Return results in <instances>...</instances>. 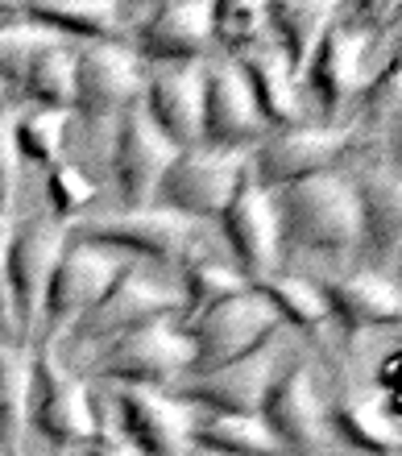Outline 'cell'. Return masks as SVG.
Here are the masks:
<instances>
[{"label": "cell", "mask_w": 402, "mask_h": 456, "mask_svg": "<svg viewBox=\"0 0 402 456\" xmlns=\"http://www.w3.org/2000/svg\"><path fill=\"white\" fill-rule=\"evenodd\" d=\"M357 220H361V249L394 253L402 237V187L398 170L386 162H373L353 179Z\"/></svg>", "instance_id": "cb8c5ba5"}, {"label": "cell", "mask_w": 402, "mask_h": 456, "mask_svg": "<svg viewBox=\"0 0 402 456\" xmlns=\"http://www.w3.org/2000/svg\"><path fill=\"white\" fill-rule=\"evenodd\" d=\"M67 125L71 112H50V109H29L25 117H12V145L17 158L34 162V167H54L67 145Z\"/></svg>", "instance_id": "4dcf8cb0"}, {"label": "cell", "mask_w": 402, "mask_h": 456, "mask_svg": "<svg viewBox=\"0 0 402 456\" xmlns=\"http://www.w3.org/2000/svg\"><path fill=\"white\" fill-rule=\"evenodd\" d=\"M220 232L225 245L233 253L237 270L245 274V282H261V278L278 274V257H283V232H278V208L274 195L241 183L237 195L228 200V208L220 212Z\"/></svg>", "instance_id": "e0dca14e"}, {"label": "cell", "mask_w": 402, "mask_h": 456, "mask_svg": "<svg viewBox=\"0 0 402 456\" xmlns=\"http://www.w3.org/2000/svg\"><path fill=\"white\" fill-rule=\"evenodd\" d=\"M283 245L303 253H357L361 249V220H357L353 179L340 170L316 179L291 183L274 191Z\"/></svg>", "instance_id": "6da1fadb"}, {"label": "cell", "mask_w": 402, "mask_h": 456, "mask_svg": "<svg viewBox=\"0 0 402 456\" xmlns=\"http://www.w3.org/2000/svg\"><path fill=\"white\" fill-rule=\"evenodd\" d=\"M178 315V287L175 278H154L142 262H133L125 274L104 290V299L83 315L79 324L62 337L67 361H83L87 353H104L108 345H117L120 337H129L145 324L158 320H175Z\"/></svg>", "instance_id": "7a4b0ae2"}, {"label": "cell", "mask_w": 402, "mask_h": 456, "mask_svg": "<svg viewBox=\"0 0 402 456\" xmlns=\"http://www.w3.org/2000/svg\"><path fill=\"white\" fill-rule=\"evenodd\" d=\"M349 142H353V129H340V125H311L308 120V125L283 129L274 137H261L245 154V179L274 195L291 183L336 170L340 158L349 154Z\"/></svg>", "instance_id": "52a82bcc"}, {"label": "cell", "mask_w": 402, "mask_h": 456, "mask_svg": "<svg viewBox=\"0 0 402 456\" xmlns=\"http://www.w3.org/2000/svg\"><path fill=\"white\" fill-rule=\"evenodd\" d=\"M278 328H283L278 315L270 312V303L261 299L253 287L225 303H216L212 312H203L191 328H183L191 340L187 378H208V373L225 370L233 361L253 357L258 348L270 345Z\"/></svg>", "instance_id": "8992f818"}, {"label": "cell", "mask_w": 402, "mask_h": 456, "mask_svg": "<svg viewBox=\"0 0 402 456\" xmlns=\"http://www.w3.org/2000/svg\"><path fill=\"white\" fill-rule=\"evenodd\" d=\"M274 378H278V353L274 345H266L253 357L233 361L208 378H187L175 398L187 403L191 411H208V415H258Z\"/></svg>", "instance_id": "d6986e66"}, {"label": "cell", "mask_w": 402, "mask_h": 456, "mask_svg": "<svg viewBox=\"0 0 402 456\" xmlns=\"http://www.w3.org/2000/svg\"><path fill=\"white\" fill-rule=\"evenodd\" d=\"M241 183H245V154L191 145V150H178L170 170L162 175L154 208L187 220H220Z\"/></svg>", "instance_id": "ba28073f"}, {"label": "cell", "mask_w": 402, "mask_h": 456, "mask_svg": "<svg viewBox=\"0 0 402 456\" xmlns=\"http://www.w3.org/2000/svg\"><path fill=\"white\" fill-rule=\"evenodd\" d=\"M191 456H216V452H191Z\"/></svg>", "instance_id": "8d00e7d4"}, {"label": "cell", "mask_w": 402, "mask_h": 456, "mask_svg": "<svg viewBox=\"0 0 402 456\" xmlns=\"http://www.w3.org/2000/svg\"><path fill=\"white\" fill-rule=\"evenodd\" d=\"M9 240H12V216H9V212H0V328H4V332H9V290H4Z\"/></svg>", "instance_id": "e575fe53"}, {"label": "cell", "mask_w": 402, "mask_h": 456, "mask_svg": "<svg viewBox=\"0 0 402 456\" xmlns=\"http://www.w3.org/2000/svg\"><path fill=\"white\" fill-rule=\"evenodd\" d=\"M253 290L270 303V312L278 315V324L320 328L324 320H328L324 290L299 274H270V278H261V282H253Z\"/></svg>", "instance_id": "f546056e"}, {"label": "cell", "mask_w": 402, "mask_h": 456, "mask_svg": "<svg viewBox=\"0 0 402 456\" xmlns=\"http://www.w3.org/2000/svg\"><path fill=\"white\" fill-rule=\"evenodd\" d=\"M112 407H117L120 440L137 456H191L195 411L187 403H178L175 395L142 390V386H117Z\"/></svg>", "instance_id": "9a60e30c"}, {"label": "cell", "mask_w": 402, "mask_h": 456, "mask_svg": "<svg viewBox=\"0 0 402 456\" xmlns=\"http://www.w3.org/2000/svg\"><path fill=\"white\" fill-rule=\"evenodd\" d=\"M191 452H216V456H283L278 440L261 415H208L191 423Z\"/></svg>", "instance_id": "f1b7e54d"}, {"label": "cell", "mask_w": 402, "mask_h": 456, "mask_svg": "<svg viewBox=\"0 0 402 456\" xmlns=\"http://www.w3.org/2000/svg\"><path fill=\"white\" fill-rule=\"evenodd\" d=\"M175 287H178L175 324L191 328L203 312H212L216 303H225V299H233V295H241V290H249V282L237 265H228V262H220V257L200 249L195 257H187V262L178 265Z\"/></svg>", "instance_id": "4316f807"}, {"label": "cell", "mask_w": 402, "mask_h": 456, "mask_svg": "<svg viewBox=\"0 0 402 456\" xmlns=\"http://www.w3.org/2000/svg\"><path fill=\"white\" fill-rule=\"evenodd\" d=\"M381 42H386V37L365 34V29L349 21L340 9L336 21L328 25V34L320 37L316 54L308 59L303 75H299L303 92H311L316 104H320L328 117L344 112L353 100H361V92H365V87L373 84V75L381 71V67L369 62V50L381 46ZM394 59H398V54H394Z\"/></svg>", "instance_id": "9c48e42d"}, {"label": "cell", "mask_w": 402, "mask_h": 456, "mask_svg": "<svg viewBox=\"0 0 402 456\" xmlns=\"http://www.w3.org/2000/svg\"><path fill=\"white\" fill-rule=\"evenodd\" d=\"M145 67L129 50V42H87L75 50V96L71 112L92 125L117 120L125 109L142 104Z\"/></svg>", "instance_id": "7c38bea8"}, {"label": "cell", "mask_w": 402, "mask_h": 456, "mask_svg": "<svg viewBox=\"0 0 402 456\" xmlns=\"http://www.w3.org/2000/svg\"><path fill=\"white\" fill-rule=\"evenodd\" d=\"M34 373H29V428L50 444L54 456H67L71 448H87L100 432L92 395L79 373L62 365L54 348H29Z\"/></svg>", "instance_id": "277c9868"}, {"label": "cell", "mask_w": 402, "mask_h": 456, "mask_svg": "<svg viewBox=\"0 0 402 456\" xmlns=\"http://www.w3.org/2000/svg\"><path fill=\"white\" fill-rule=\"evenodd\" d=\"M62 245H67V228L50 220L46 212H34L25 220H12L9 240V265H4V290H9V345L29 348L34 345L37 312H42V295L54 274Z\"/></svg>", "instance_id": "5b68a950"}, {"label": "cell", "mask_w": 402, "mask_h": 456, "mask_svg": "<svg viewBox=\"0 0 402 456\" xmlns=\"http://www.w3.org/2000/svg\"><path fill=\"white\" fill-rule=\"evenodd\" d=\"M142 109L158 133L175 150L200 145L203 120V62H178V67H158L145 75Z\"/></svg>", "instance_id": "ffe728a7"}, {"label": "cell", "mask_w": 402, "mask_h": 456, "mask_svg": "<svg viewBox=\"0 0 402 456\" xmlns=\"http://www.w3.org/2000/svg\"><path fill=\"white\" fill-rule=\"evenodd\" d=\"M95 195H100V187H95V179L83 167H75L67 158L46 167V204H50L46 216L59 220L62 228L71 224V220H79L95 204Z\"/></svg>", "instance_id": "d6a6232c"}, {"label": "cell", "mask_w": 402, "mask_h": 456, "mask_svg": "<svg viewBox=\"0 0 402 456\" xmlns=\"http://www.w3.org/2000/svg\"><path fill=\"white\" fill-rule=\"evenodd\" d=\"M324 428L340 436L349 448L369 456H398L402 428H398V395H381V390H353L340 395L332 407H324Z\"/></svg>", "instance_id": "603a6c76"}, {"label": "cell", "mask_w": 402, "mask_h": 456, "mask_svg": "<svg viewBox=\"0 0 402 456\" xmlns=\"http://www.w3.org/2000/svg\"><path fill=\"white\" fill-rule=\"evenodd\" d=\"M29 348L0 345V456H25L29 436Z\"/></svg>", "instance_id": "83f0119b"}, {"label": "cell", "mask_w": 402, "mask_h": 456, "mask_svg": "<svg viewBox=\"0 0 402 456\" xmlns=\"http://www.w3.org/2000/svg\"><path fill=\"white\" fill-rule=\"evenodd\" d=\"M191 340L175 320L145 324L117 345H108L100 357L87 361L92 378H108L117 386H142V390H162V386L187 378Z\"/></svg>", "instance_id": "8fae6325"}, {"label": "cell", "mask_w": 402, "mask_h": 456, "mask_svg": "<svg viewBox=\"0 0 402 456\" xmlns=\"http://www.w3.org/2000/svg\"><path fill=\"white\" fill-rule=\"evenodd\" d=\"M71 237L92 240L100 249H112L129 262H158V265H183L187 257L200 253V232L195 220L175 216L166 208H133L120 216L108 220H92V224L75 228Z\"/></svg>", "instance_id": "30bf717a"}, {"label": "cell", "mask_w": 402, "mask_h": 456, "mask_svg": "<svg viewBox=\"0 0 402 456\" xmlns=\"http://www.w3.org/2000/svg\"><path fill=\"white\" fill-rule=\"evenodd\" d=\"M25 21L42 25L59 37L87 42H120L125 29V4L117 0H29L21 4Z\"/></svg>", "instance_id": "484cf974"}, {"label": "cell", "mask_w": 402, "mask_h": 456, "mask_svg": "<svg viewBox=\"0 0 402 456\" xmlns=\"http://www.w3.org/2000/svg\"><path fill=\"white\" fill-rule=\"evenodd\" d=\"M266 120H261L253 92L241 79L233 59H208L203 62V120H200V145L212 150H237L249 154L261 142Z\"/></svg>", "instance_id": "2e32d148"}, {"label": "cell", "mask_w": 402, "mask_h": 456, "mask_svg": "<svg viewBox=\"0 0 402 456\" xmlns=\"http://www.w3.org/2000/svg\"><path fill=\"white\" fill-rule=\"evenodd\" d=\"M266 34V0H212V46L225 50V59L258 46Z\"/></svg>", "instance_id": "1f68e13d"}, {"label": "cell", "mask_w": 402, "mask_h": 456, "mask_svg": "<svg viewBox=\"0 0 402 456\" xmlns=\"http://www.w3.org/2000/svg\"><path fill=\"white\" fill-rule=\"evenodd\" d=\"M17 175H21V158H17V145H12V117L0 109V212L12 208Z\"/></svg>", "instance_id": "836d02e7"}, {"label": "cell", "mask_w": 402, "mask_h": 456, "mask_svg": "<svg viewBox=\"0 0 402 456\" xmlns=\"http://www.w3.org/2000/svg\"><path fill=\"white\" fill-rule=\"evenodd\" d=\"M129 265H133L129 257H120L112 249H100L92 240H79L67 232V245H62L59 262H54V274L46 282V295H42V312H37V328H34L37 340L29 348H54L59 353L62 337L92 312L95 303L104 299V290Z\"/></svg>", "instance_id": "3957f363"}, {"label": "cell", "mask_w": 402, "mask_h": 456, "mask_svg": "<svg viewBox=\"0 0 402 456\" xmlns=\"http://www.w3.org/2000/svg\"><path fill=\"white\" fill-rule=\"evenodd\" d=\"M83 456H137L125 440H120V432H108V428H100V432L92 436V444L83 448Z\"/></svg>", "instance_id": "d590c367"}, {"label": "cell", "mask_w": 402, "mask_h": 456, "mask_svg": "<svg viewBox=\"0 0 402 456\" xmlns=\"http://www.w3.org/2000/svg\"><path fill=\"white\" fill-rule=\"evenodd\" d=\"M112 154H108V170H112V183H117V195L125 212L133 208H150L158 195V183L175 162V145L166 142L162 133L150 125L142 104L125 109L112 120Z\"/></svg>", "instance_id": "4fadbf2b"}, {"label": "cell", "mask_w": 402, "mask_h": 456, "mask_svg": "<svg viewBox=\"0 0 402 456\" xmlns=\"http://www.w3.org/2000/svg\"><path fill=\"white\" fill-rule=\"evenodd\" d=\"M129 50L150 67L208 62L212 50V0H158L133 29Z\"/></svg>", "instance_id": "5bb4252c"}, {"label": "cell", "mask_w": 402, "mask_h": 456, "mask_svg": "<svg viewBox=\"0 0 402 456\" xmlns=\"http://www.w3.org/2000/svg\"><path fill=\"white\" fill-rule=\"evenodd\" d=\"M336 12H340V4H332V0H274V4H266V34L283 50V59L291 62L295 75H303L320 37L336 21Z\"/></svg>", "instance_id": "d4e9b609"}, {"label": "cell", "mask_w": 402, "mask_h": 456, "mask_svg": "<svg viewBox=\"0 0 402 456\" xmlns=\"http://www.w3.org/2000/svg\"><path fill=\"white\" fill-rule=\"evenodd\" d=\"M258 415L270 428L274 440H278L283 456H308L320 448L328 428H324V403L316 395L308 361H299L291 370H278V378H274L270 395H266Z\"/></svg>", "instance_id": "ac0fdd59"}, {"label": "cell", "mask_w": 402, "mask_h": 456, "mask_svg": "<svg viewBox=\"0 0 402 456\" xmlns=\"http://www.w3.org/2000/svg\"><path fill=\"white\" fill-rule=\"evenodd\" d=\"M328 320L344 332H369V328H398L402 320V290L381 270H353V274L328 278L324 282Z\"/></svg>", "instance_id": "7402d4cb"}, {"label": "cell", "mask_w": 402, "mask_h": 456, "mask_svg": "<svg viewBox=\"0 0 402 456\" xmlns=\"http://www.w3.org/2000/svg\"><path fill=\"white\" fill-rule=\"evenodd\" d=\"M241 79L253 92V104H258L261 120L274 125V129H295V125H308V104H303V84L299 75L291 71V62L283 59V50L274 46L270 37H261L258 46L233 54Z\"/></svg>", "instance_id": "44dd1931"}]
</instances>
